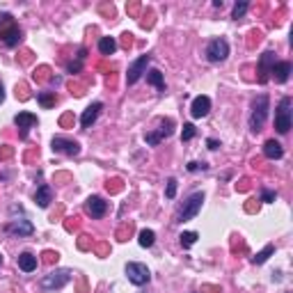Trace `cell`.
<instances>
[{"mask_svg": "<svg viewBox=\"0 0 293 293\" xmlns=\"http://www.w3.org/2000/svg\"><path fill=\"white\" fill-rule=\"evenodd\" d=\"M268 110H270V101H268L266 94L254 98L252 104V114H250V130L252 133H259L266 124V117H268Z\"/></svg>", "mask_w": 293, "mask_h": 293, "instance_id": "6da1fadb", "label": "cell"}, {"mask_svg": "<svg viewBox=\"0 0 293 293\" xmlns=\"http://www.w3.org/2000/svg\"><path fill=\"white\" fill-rule=\"evenodd\" d=\"M275 128L280 136H286L291 128V96H284L275 110Z\"/></svg>", "mask_w": 293, "mask_h": 293, "instance_id": "7a4b0ae2", "label": "cell"}, {"mask_svg": "<svg viewBox=\"0 0 293 293\" xmlns=\"http://www.w3.org/2000/svg\"><path fill=\"white\" fill-rule=\"evenodd\" d=\"M202 202H204V192H192V195L184 202V206L179 208V213H176V222H188V220H192V218L202 211Z\"/></svg>", "mask_w": 293, "mask_h": 293, "instance_id": "3957f363", "label": "cell"}, {"mask_svg": "<svg viewBox=\"0 0 293 293\" xmlns=\"http://www.w3.org/2000/svg\"><path fill=\"white\" fill-rule=\"evenodd\" d=\"M126 277H128L130 284H136V286H144L149 280H152V272L144 264H138V261H130L126 264Z\"/></svg>", "mask_w": 293, "mask_h": 293, "instance_id": "277c9868", "label": "cell"}, {"mask_svg": "<svg viewBox=\"0 0 293 293\" xmlns=\"http://www.w3.org/2000/svg\"><path fill=\"white\" fill-rule=\"evenodd\" d=\"M227 55H229V44H227V39L218 37V39H213V42H208V46H206V58H208V62H224V60H227Z\"/></svg>", "mask_w": 293, "mask_h": 293, "instance_id": "5b68a950", "label": "cell"}, {"mask_svg": "<svg viewBox=\"0 0 293 293\" xmlns=\"http://www.w3.org/2000/svg\"><path fill=\"white\" fill-rule=\"evenodd\" d=\"M69 280H71V272L69 270L48 272V275L42 277V288H44V291H55V288H62V286H64Z\"/></svg>", "mask_w": 293, "mask_h": 293, "instance_id": "8992f818", "label": "cell"}, {"mask_svg": "<svg viewBox=\"0 0 293 293\" xmlns=\"http://www.w3.org/2000/svg\"><path fill=\"white\" fill-rule=\"evenodd\" d=\"M172 130H174V122L172 120H160V130H152V133H146L144 142L149 146H158L165 138L172 136Z\"/></svg>", "mask_w": 293, "mask_h": 293, "instance_id": "52a82bcc", "label": "cell"}, {"mask_svg": "<svg viewBox=\"0 0 293 293\" xmlns=\"http://www.w3.org/2000/svg\"><path fill=\"white\" fill-rule=\"evenodd\" d=\"M53 152L55 154H64V156H78L80 154V144L76 140H69V138H53Z\"/></svg>", "mask_w": 293, "mask_h": 293, "instance_id": "ba28073f", "label": "cell"}, {"mask_svg": "<svg viewBox=\"0 0 293 293\" xmlns=\"http://www.w3.org/2000/svg\"><path fill=\"white\" fill-rule=\"evenodd\" d=\"M152 62V55H140L133 64L128 66V74H126V82L128 85H133V82H138L142 78V74H146V64Z\"/></svg>", "mask_w": 293, "mask_h": 293, "instance_id": "9c48e42d", "label": "cell"}, {"mask_svg": "<svg viewBox=\"0 0 293 293\" xmlns=\"http://www.w3.org/2000/svg\"><path fill=\"white\" fill-rule=\"evenodd\" d=\"M85 213L90 218H104L106 213H108V202L104 200V197H90V200L85 202Z\"/></svg>", "mask_w": 293, "mask_h": 293, "instance_id": "30bf717a", "label": "cell"}, {"mask_svg": "<svg viewBox=\"0 0 293 293\" xmlns=\"http://www.w3.org/2000/svg\"><path fill=\"white\" fill-rule=\"evenodd\" d=\"M5 232L12 234V236H18V238H21V236H32L34 227H32V222H30V220H26V218H23V220H12L10 224H5Z\"/></svg>", "mask_w": 293, "mask_h": 293, "instance_id": "8fae6325", "label": "cell"}, {"mask_svg": "<svg viewBox=\"0 0 293 293\" xmlns=\"http://www.w3.org/2000/svg\"><path fill=\"white\" fill-rule=\"evenodd\" d=\"M101 110H104V104H101V101H94L92 106H87L85 112L80 114V126H82V128H90V126L98 120Z\"/></svg>", "mask_w": 293, "mask_h": 293, "instance_id": "7c38bea8", "label": "cell"}, {"mask_svg": "<svg viewBox=\"0 0 293 293\" xmlns=\"http://www.w3.org/2000/svg\"><path fill=\"white\" fill-rule=\"evenodd\" d=\"M272 66H275V53L266 50V53L261 55V62H259V82H268Z\"/></svg>", "mask_w": 293, "mask_h": 293, "instance_id": "4fadbf2b", "label": "cell"}, {"mask_svg": "<svg viewBox=\"0 0 293 293\" xmlns=\"http://www.w3.org/2000/svg\"><path fill=\"white\" fill-rule=\"evenodd\" d=\"M0 42H2V46H7V48H14V46L21 42V30H18L16 23H12L10 28L0 30Z\"/></svg>", "mask_w": 293, "mask_h": 293, "instance_id": "5bb4252c", "label": "cell"}, {"mask_svg": "<svg viewBox=\"0 0 293 293\" xmlns=\"http://www.w3.org/2000/svg\"><path fill=\"white\" fill-rule=\"evenodd\" d=\"M211 112V98L208 96H195L192 106H190V114L195 117V120H202V117H206Z\"/></svg>", "mask_w": 293, "mask_h": 293, "instance_id": "9a60e30c", "label": "cell"}, {"mask_svg": "<svg viewBox=\"0 0 293 293\" xmlns=\"http://www.w3.org/2000/svg\"><path fill=\"white\" fill-rule=\"evenodd\" d=\"M291 62H275V66H272L270 71V78H275V82H286L288 78H291Z\"/></svg>", "mask_w": 293, "mask_h": 293, "instance_id": "2e32d148", "label": "cell"}, {"mask_svg": "<svg viewBox=\"0 0 293 293\" xmlns=\"http://www.w3.org/2000/svg\"><path fill=\"white\" fill-rule=\"evenodd\" d=\"M14 124L21 128V136L26 138L28 128H32V126L37 124V114H32V112H18L16 117H14Z\"/></svg>", "mask_w": 293, "mask_h": 293, "instance_id": "e0dca14e", "label": "cell"}, {"mask_svg": "<svg viewBox=\"0 0 293 293\" xmlns=\"http://www.w3.org/2000/svg\"><path fill=\"white\" fill-rule=\"evenodd\" d=\"M16 264H18V268H21L23 272H32V270H37V256L32 254V252H21L18 254V259H16Z\"/></svg>", "mask_w": 293, "mask_h": 293, "instance_id": "ac0fdd59", "label": "cell"}, {"mask_svg": "<svg viewBox=\"0 0 293 293\" xmlns=\"http://www.w3.org/2000/svg\"><path fill=\"white\" fill-rule=\"evenodd\" d=\"M34 202H37V206L39 208H46L53 202V190H50V186H39L37 192H34Z\"/></svg>", "mask_w": 293, "mask_h": 293, "instance_id": "d6986e66", "label": "cell"}, {"mask_svg": "<svg viewBox=\"0 0 293 293\" xmlns=\"http://www.w3.org/2000/svg\"><path fill=\"white\" fill-rule=\"evenodd\" d=\"M264 156L270 158V160H280V158L284 156L282 144H280L277 140H268L266 144H264Z\"/></svg>", "mask_w": 293, "mask_h": 293, "instance_id": "ffe728a7", "label": "cell"}, {"mask_svg": "<svg viewBox=\"0 0 293 293\" xmlns=\"http://www.w3.org/2000/svg\"><path fill=\"white\" fill-rule=\"evenodd\" d=\"M146 82L156 87L158 92H163L165 90V78H163V74H160L158 69H152L149 74H146Z\"/></svg>", "mask_w": 293, "mask_h": 293, "instance_id": "44dd1931", "label": "cell"}, {"mask_svg": "<svg viewBox=\"0 0 293 293\" xmlns=\"http://www.w3.org/2000/svg\"><path fill=\"white\" fill-rule=\"evenodd\" d=\"M117 50V42L112 37H101L98 39V53L101 55H112Z\"/></svg>", "mask_w": 293, "mask_h": 293, "instance_id": "7402d4cb", "label": "cell"}, {"mask_svg": "<svg viewBox=\"0 0 293 293\" xmlns=\"http://www.w3.org/2000/svg\"><path fill=\"white\" fill-rule=\"evenodd\" d=\"M272 252H275V245H266L264 250H261V252H256V254L252 256V264H254V266H261V264H266V261L270 259V254H272Z\"/></svg>", "mask_w": 293, "mask_h": 293, "instance_id": "603a6c76", "label": "cell"}, {"mask_svg": "<svg viewBox=\"0 0 293 293\" xmlns=\"http://www.w3.org/2000/svg\"><path fill=\"white\" fill-rule=\"evenodd\" d=\"M138 243H140L142 248H152V245L156 243V234H154L152 229H142V232H140V238H138Z\"/></svg>", "mask_w": 293, "mask_h": 293, "instance_id": "cb8c5ba5", "label": "cell"}, {"mask_svg": "<svg viewBox=\"0 0 293 293\" xmlns=\"http://www.w3.org/2000/svg\"><path fill=\"white\" fill-rule=\"evenodd\" d=\"M197 238H200V234H197V232H184L179 236V240H181V245H184V248H192V245L197 243Z\"/></svg>", "mask_w": 293, "mask_h": 293, "instance_id": "d4e9b609", "label": "cell"}, {"mask_svg": "<svg viewBox=\"0 0 293 293\" xmlns=\"http://www.w3.org/2000/svg\"><path fill=\"white\" fill-rule=\"evenodd\" d=\"M248 10H250V5H248L245 0L236 2V5H234V10H232V18H236V21H238V18H243V16H245V12H248Z\"/></svg>", "mask_w": 293, "mask_h": 293, "instance_id": "484cf974", "label": "cell"}, {"mask_svg": "<svg viewBox=\"0 0 293 293\" xmlns=\"http://www.w3.org/2000/svg\"><path fill=\"white\" fill-rule=\"evenodd\" d=\"M37 101L44 106V108H50V106H55V92H39Z\"/></svg>", "mask_w": 293, "mask_h": 293, "instance_id": "4316f807", "label": "cell"}, {"mask_svg": "<svg viewBox=\"0 0 293 293\" xmlns=\"http://www.w3.org/2000/svg\"><path fill=\"white\" fill-rule=\"evenodd\" d=\"M195 136H197L195 124H184V130H181V140H184V142H188V140H192Z\"/></svg>", "mask_w": 293, "mask_h": 293, "instance_id": "83f0119b", "label": "cell"}, {"mask_svg": "<svg viewBox=\"0 0 293 293\" xmlns=\"http://www.w3.org/2000/svg\"><path fill=\"white\" fill-rule=\"evenodd\" d=\"M176 195V179H168V188H165V197L168 200H174Z\"/></svg>", "mask_w": 293, "mask_h": 293, "instance_id": "f1b7e54d", "label": "cell"}, {"mask_svg": "<svg viewBox=\"0 0 293 293\" xmlns=\"http://www.w3.org/2000/svg\"><path fill=\"white\" fill-rule=\"evenodd\" d=\"M275 200H277V192H275V190L264 188V192H261V202H266V204H270V202H275Z\"/></svg>", "mask_w": 293, "mask_h": 293, "instance_id": "f546056e", "label": "cell"}, {"mask_svg": "<svg viewBox=\"0 0 293 293\" xmlns=\"http://www.w3.org/2000/svg\"><path fill=\"white\" fill-rule=\"evenodd\" d=\"M12 23H14V18H12V14H7V12H2V14H0V30H5V28H10Z\"/></svg>", "mask_w": 293, "mask_h": 293, "instance_id": "4dcf8cb0", "label": "cell"}, {"mask_svg": "<svg viewBox=\"0 0 293 293\" xmlns=\"http://www.w3.org/2000/svg\"><path fill=\"white\" fill-rule=\"evenodd\" d=\"M80 66H82V60L69 62V64H66V71H69V74H78V71H80Z\"/></svg>", "mask_w": 293, "mask_h": 293, "instance_id": "1f68e13d", "label": "cell"}, {"mask_svg": "<svg viewBox=\"0 0 293 293\" xmlns=\"http://www.w3.org/2000/svg\"><path fill=\"white\" fill-rule=\"evenodd\" d=\"M206 168H208L206 163H195V160L188 163V172H200V170H206Z\"/></svg>", "mask_w": 293, "mask_h": 293, "instance_id": "d6a6232c", "label": "cell"}, {"mask_svg": "<svg viewBox=\"0 0 293 293\" xmlns=\"http://www.w3.org/2000/svg\"><path fill=\"white\" fill-rule=\"evenodd\" d=\"M206 144H208V149H211V152H216L218 146H220V142H218V140H213V138H208V140H206Z\"/></svg>", "mask_w": 293, "mask_h": 293, "instance_id": "836d02e7", "label": "cell"}, {"mask_svg": "<svg viewBox=\"0 0 293 293\" xmlns=\"http://www.w3.org/2000/svg\"><path fill=\"white\" fill-rule=\"evenodd\" d=\"M122 37H124V46H126V48H128L130 44H133V39H130V37H133V34H130V32H126V34H122Z\"/></svg>", "mask_w": 293, "mask_h": 293, "instance_id": "e575fe53", "label": "cell"}, {"mask_svg": "<svg viewBox=\"0 0 293 293\" xmlns=\"http://www.w3.org/2000/svg\"><path fill=\"white\" fill-rule=\"evenodd\" d=\"M44 256H46V261H48V264H53V259L58 261V254H55V252H46Z\"/></svg>", "mask_w": 293, "mask_h": 293, "instance_id": "d590c367", "label": "cell"}, {"mask_svg": "<svg viewBox=\"0 0 293 293\" xmlns=\"http://www.w3.org/2000/svg\"><path fill=\"white\" fill-rule=\"evenodd\" d=\"M5 101V90H2V85H0V104Z\"/></svg>", "mask_w": 293, "mask_h": 293, "instance_id": "8d00e7d4", "label": "cell"}, {"mask_svg": "<svg viewBox=\"0 0 293 293\" xmlns=\"http://www.w3.org/2000/svg\"><path fill=\"white\" fill-rule=\"evenodd\" d=\"M0 264H2V254H0Z\"/></svg>", "mask_w": 293, "mask_h": 293, "instance_id": "74e56055", "label": "cell"}]
</instances>
